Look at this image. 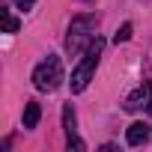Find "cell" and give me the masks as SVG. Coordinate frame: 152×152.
I'll list each match as a JSON object with an SVG mask.
<instances>
[{"instance_id":"cell-9","label":"cell","mask_w":152,"mask_h":152,"mask_svg":"<svg viewBox=\"0 0 152 152\" xmlns=\"http://www.w3.org/2000/svg\"><path fill=\"white\" fill-rule=\"evenodd\" d=\"M113 39H116V45H119V42H128V39H131V24H122V27L116 30Z\"/></svg>"},{"instance_id":"cell-5","label":"cell","mask_w":152,"mask_h":152,"mask_svg":"<svg viewBox=\"0 0 152 152\" xmlns=\"http://www.w3.org/2000/svg\"><path fill=\"white\" fill-rule=\"evenodd\" d=\"M152 104V87L149 84H140L128 99H125V110H137V107H146Z\"/></svg>"},{"instance_id":"cell-8","label":"cell","mask_w":152,"mask_h":152,"mask_svg":"<svg viewBox=\"0 0 152 152\" xmlns=\"http://www.w3.org/2000/svg\"><path fill=\"white\" fill-rule=\"evenodd\" d=\"M0 18H3V27H6V33H18V18L9 12V6H0Z\"/></svg>"},{"instance_id":"cell-2","label":"cell","mask_w":152,"mask_h":152,"mask_svg":"<svg viewBox=\"0 0 152 152\" xmlns=\"http://www.w3.org/2000/svg\"><path fill=\"white\" fill-rule=\"evenodd\" d=\"M96 30V18L93 15H87V18H75L72 21V27H69V39H66V48L72 51V54H78V51H87L99 36L93 33Z\"/></svg>"},{"instance_id":"cell-1","label":"cell","mask_w":152,"mask_h":152,"mask_svg":"<svg viewBox=\"0 0 152 152\" xmlns=\"http://www.w3.org/2000/svg\"><path fill=\"white\" fill-rule=\"evenodd\" d=\"M99 54H102V39H96V42L84 51V60L75 66L72 81H69L72 93H84V90H87V84L93 81V72H96V66H99Z\"/></svg>"},{"instance_id":"cell-6","label":"cell","mask_w":152,"mask_h":152,"mask_svg":"<svg viewBox=\"0 0 152 152\" xmlns=\"http://www.w3.org/2000/svg\"><path fill=\"white\" fill-rule=\"evenodd\" d=\"M125 140H128V146L146 143V140H149V125H146V122H131L128 131H125Z\"/></svg>"},{"instance_id":"cell-7","label":"cell","mask_w":152,"mask_h":152,"mask_svg":"<svg viewBox=\"0 0 152 152\" xmlns=\"http://www.w3.org/2000/svg\"><path fill=\"white\" fill-rule=\"evenodd\" d=\"M39 116H42V107L36 102H27V107H24V128H36Z\"/></svg>"},{"instance_id":"cell-10","label":"cell","mask_w":152,"mask_h":152,"mask_svg":"<svg viewBox=\"0 0 152 152\" xmlns=\"http://www.w3.org/2000/svg\"><path fill=\"white\" fill-rule=\"evenodd\" d=\"M33 3H36V0H15V6H18V9H30Z\"/></svg>"},{"instance_id":"cell-4","label":"cell","mask_w":152,"mask_h":152,"mask_svg":"<svg viewBox=\"0 0 152 152\" xmlns=\"http://www.w3.org/2000/svg\"><path fill=\"white\" fill-rule=\"evenodd\" d=\"M78 122H75V110H72V104H66L63 107V128H66V140H69V146H75V149H84V140L78 137V128H75Z\"/></svg>"},{"instance_id":"cell-3","label":"cell","mask_w":152,"mask_h":152,"mask_svg":"<svg viewBox=\"0 0 152 152\" xmlns=\"http://www.w3.org/2000/svg\"><path fill=\"white\" fill-rule=\"evenodd\" d=\"M60 81H63V63H60V57H48V60H42L33 69V84L42 93H54L60 87Z\"/></svg>"}]
</instances>
